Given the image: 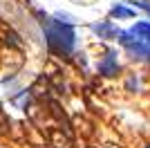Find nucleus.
<instances>
[{
    "label": "nucleus",
    "mask_w": 150,
    "mask_h": 148,
    "mask_svg": "<svg viewBox=\"0 0 150 148\" xmlns=\"http://www.w3.org/2000/svg\"><path fill=\"white\" fill-rule=\"evenodd\" d=\"M45 38L54 54L67 56L74 49V29L56 18H45Z\"/></svg>",
    "instance_id": "1"
},
{
    "label": "nucleus",
    "mask_w": 150,
    "mask_h": 148,
    "mask_svg": "<svg viewBox=\"0 0 150 148\" xmlns=\"http://www.w3.org/2000/svg\"><path fill=\"white\" fill-rule=\"evenodd\" d=\"M119 43L123 45L130 54L144 56V58L150 61V43H146V41H141V38H132L130 31H119Z\"/></svg>",
    "instance_id": "2"
},
{
    "label": "nucleus",
    "mask_w": 150,
    "mask_h": 148,
    "mask_svg": "<svg viewBox=\"0 0 150 148\" xmlns=\"http://www.w3.org/2000/svg\"><path fill=\"white\" fill-rule=\"evenodd\" d=\"M99 72L103 76H114V74L119 72V63H117V54L114 52H108L105 58L99 63Z\"/></svg>",
    "instance_id": "3"
},
{
    "label": "nucleus",
    "mask_w": 150,
    "mask_h": 148,
    "mask_svg": "<svg viewBox=\"0 0 150 148\" xmlns=\"http://www.w3.org/2000/svg\"><path fill=\"white\" fill-rule=\"evenodd\" d=\"M92 29L99 34L101 38H114L119 36V29L112 27V23H99V25H92Z\"/></svg>",
    "instance_id": "4"
},
{
    "label": "nucleus",
    "mask_w": 150,
    "mask_h": 148,
    "mask_svg": "<svg viewBox=\"0 0 150 148\" xmlns=\"http://www.w3.org/2000/svg\"><path fill=\"white\" fill-rule=\"evenodd\" d=\"M130 34H137L141 41L150 43V23H137V25L130 29Z\"/></svg>",
    "instance_id": "5"
},
{
    "label": "nucleus",
    "mask_w": 150,
    "mask_h": 148,
    "mask_svg": "<svg viewBox=\"0 0 150 148\" xmlns=\"http://www.w3.org/2000/svg\"><path fill=\"white\" fill-rule=\"evenodd\" d=\"M110 16H114V18H132L134 16V9H128V7L123 5H117L110 9Z\"/></svg>",
    "instance_id": "6"
},
{
    "label": "nucleus",
    "mask_w": 150,
    "mask_h": 148,
    "mask_svg": "<svg viewBox=\"0 0 150 148\" xmlns=\"http://www.w3.org/2000/svg\"><path fill=\"white\" fill-rule=\"evenodd\" d=\"M9 128H11V121L7 117V112L0 108V135H9Z\"/></svg>",
    "instance_id": "7"
},
{
    "label": "nucleus",
    "mask_w": 150,
    "mask_h": 148,
    "mask_svg": "<svg viewBox=\"0 0 150 148\" xmlns=\"http://www.w3.org/2000/svg\"><path fill=\"white\" fill-rule=\"evenodd\" d=\"M132 2H134L137 7H141L144 11H148V14H150V2H144V0H132Z\"/></svg>",
    "instance_id": "8"
},
{
    "label": "nucleus",
    "mask_w": 150,
    "mask_h": 148,
    "mask_svg": "<svg viewBox=\"0 0 150 148\" xmlns=\"http://www.w3.org/2000/svg\"><path fill=\"white\" fill-rule=\"evenodd\" d=\"M90 148H96V146H90Z\"/></svg>",
    "instance_id": "9"
}]
</instances>
